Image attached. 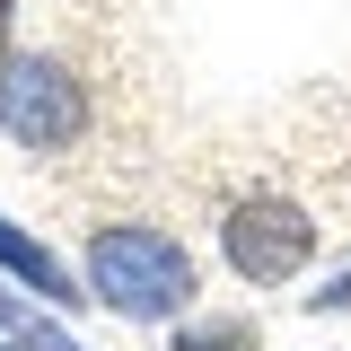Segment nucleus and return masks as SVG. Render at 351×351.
I'll return each instance as SVG.
<instances>
[{
  "label": "nucleus",
  "instance_id": "obj_1",
  "mask_svg": "<svg viewBox=\"0 0 351 351\" xmlns=\"http://www.w3.org/2000/svg\"><path fill=\"white\" fill-rule=\"evenodd\" d=\"M202 290V272L193 255L176 246L167 228H141V219H106L97 237H88V299L106 307V316H132V325H167L184 316Z\"/></svg>",
  "mask_w": 351,
  "mask_h": 351
},
{
  "label": "nucleus",
  "instance_id": "obj_2",
  "mask_svg": "<svg viewBox=\"0 0 351 351\" xmlns=\"http://www.w3.org/2000/svg\"><path fill=\"white\" fill-rule=\"evenodd\" d=\"M219 263L246 281V290H281L316 263V219L290 193H237L219 211Z\"/></svg>",
  "mask_w": 351,
  "mask_h": 351
},
{
  "label": "nucleus",
  "instance_id": "obj_3",
  "mask_svg": "<svg viewBox=\"0 0 351 351\" xmlns=\"http://www.w3.org/2000/svg\"><path fill=\"white\" fill-rule=\"evenodd\" d=\"M0 132L36 158L71 149L88 132V88L71 80L62 53H0Z\"/></svg>",
  "mask_w": 351,
  "mask_h": 351
},
{
  "label": "nucleus",
  "instance_id": "obj_4",
  "mask_svg": "<svg viewBox=\"0 0 351 351\" xmlns=\"http://www.w3.org/2000/svg\"><path fill=\"white\" fill-rule=\"evenodd\" d=\"M0 272L9 281H27L36 299H53V307H80V281H71V263L53 255L44 237H27L18 219H0Z\"/></svg>",
  "mask_w": 351,
  "mask_h": 351
},
{
  "label": "nucleus",
  "instance_id": "obj_5",
  "mask_svg": "<svg viewBox=\"0 0 351 351\" xmlns=\"http://www.w3.org/2000/svg\"><path fill=\"white\" fill-rule=\"evenodd\" d=\"M176 351H263V325L255 316H184Z\"/></svg>",
  "mask_w": 351,
  "mask_h": 351
},
{
  "label": "nucleus",
  "instance_id": "obj_6",
  "mask_svg": "<svg viewBox=\"0 0 351 351\" xmlns=\"http://www.w3.org/2000/svg\"><path fill=\"white\" fill-rule=\"evenodd\" d=\"M18 343H27V351H80L62 325H44V316H27V325H18Z\"/></svg>",
  "mask_w": 351,
  "mask_h": 351
},
{
  "label": "nucleus",
  "instance_id": "obj_7",
  "mask_svg": "<svg viewBox=\"0 0 351 351\" xmlns=\"http://www.w3.org/2000/svg\"><path fill=\"white\" fill-rule=\"evenodd\" d=\"M18 325H27V307H18V299H0V334H18Z\"/></svg>",
  "mask_w": 351,
  "mask_h": 351
},
{
  "label": "nucleus",
  "instance_id": "obj_8",
  "mask_svg": "<svg viewBox=\"0 0 351 351\" xmlns=\"http://www.w3.org/2000/svg\"><path fill=\"white\" fill-rule=\"evenodd\" d=\"M9 18H18V0H0V44H9Z\"/></svg>",
  "mask_w": 351,
  "mask_h": 351
},
{
  "label": "nucleus",
  "instance_id": "obj_9",
  "mask_svg": "<svg viewBox=\"0 0 351 351\" xmlns=\"http://www.w3.org/2000/svg\"><path fill=\"white\" fill-rule=\"evenodd\" d=\"M0 351H9V343H0ZM18 351H27V343H18Z\"/></svg>",
  "mask_w": 351,
  "mask_h": 351
}]
</instances>
